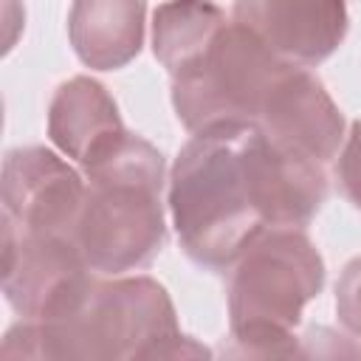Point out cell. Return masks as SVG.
<instances>
[{
	"instance_id": "cell-1",
	"label": "cell",
	"mask_w": 361,
	"mask_h": 361,
	"mask_svg": "<svg viewBox=\"0 0 361 361\" xmlns=\"http://www.w3.org/2000/svg\"><path fill=\"white\" fill-rule=\"evenodd\" d=\"M324 197V164L274 144L257 127L195 133L169 175L180 248L209 271H228L268 226L305 228Z\"/></svg>"
},
{
	"instance_id": "cell-2",
	"label": "cell",
	"mask_w": 361,
	"mask_h": 361,
	"mask_svg": "<svg viewBox=\"0 0 361 361\" xmlns=\"http://www.w3.org/2000/svg\"><path fill=\"white\" fill-rule=\"evenodd\" d=\"M3 358L133 361L209 355L180 336L175 305L149 276L93 279L82 305L59 322H20L0 347Z\"/></svg>"
},
{
	"instance_id": "cell-3",
	"label": "cell",
	"mask_w": 361,
	"mask_h": 361,
	"mask_svg": "<svg viewBox=\"0 0 361 361\" xmlns=\"http://www.w3.org/2000/svg\"><path fill=\"white\" fill-rule=\"evenodd\" d=\"M87 172L71 240L96 274H127L149 265L164 243V155L127 133Z\"/></svg>"
},
{
	"instance_id": "cell-4",
	"label": "cell",
	"mask_w": 361,
	"mask_h": 361,
	"mask_svg": "<svg viewBox=\"0 0 361 361\" xmlns=\"http://www.w3.org/2000/svg\"><path fill=\"white\" fill-rule=\"evenodd\" d=\"M324 288V259L293 226L262 228L228 265V327L237 355H290L296 324Z\"/></svg>"
},
{
	"instance_id": "cell-5",
	"label": "cell",
	"mask_w": 361,
	"mask_h": 361,
	"mask_svg": "<svg viewBox=\"0 0 361 361\" xmlns=\"http://www.w3.org/2000/svg\"><path fill=\"white\" fill-rule=\"evenodd\" d=\"M288 65L234 20L172 73V107L192 135L217 127H257Z\"/></svg>"
},
{
	"instance_id": "cell-6",
	"label": "cell",
	"mask_w": 361,
	"mask_h": 361,
	"mask_svg": "<svg viewBox=\"0 0 361 361\" xmlns=\"http://www.w3.org/2000/svg\"><path fill=\"white\" fill-rule=\"evenodd\" d=\"M93 279L71 237L17 234L3 226V296L25 322H59L71 316Z\"/></svg>"
},
{
	"instance_id": "cell-7",
	"label": "cell",
	"mask_w": 361,
	"mask_h": 361,
	"mask_svg": "<svg viewBox=\"0 0 361 361\" xmlns=\"http://www.w3.org/2000/svg\"><path fill=\"white\" fill-rule=\"evenodd\" d=\"M85 197L82 175L45 147L3 158V226L17 234H71Z\"/></svg>"
},
{
	"instance_id": "cell-8",
	"label": "cell",
	"mask_w": 361,
	"mask_h": 361,
	"mask_svg": "<svg viewBox=\"0 0 361 361\" xmlns=\"http://www.w3.org/2000/svg\"><path fill=\"white\" fill-rule=\"evenodd\" d=\"M234 20L276 56L310 68L350 31V0H234Z\"/></svg>"
},
{
	"instance_id": "cell-9",
	"label": "cell",
	"mask_w": 361,
	"mask_h": 361,
	"mask_svg": "<svg viewBox=\"0 0 361 361\" xmlns=\"http://www.w3.org/2000/svg\"><path fill=\"white\" fill-rule=\"evenodd\" d=\"M257 130L290 152L327 164L344 138V116L324 85L310 71L290 62L274 85Z\"/></svg>"
},
{
	"instance_id": "cell-10",
	"label": "cell",
	"mask_w": 361,
	"mask_h": 361,
	"mask_svg": "<svg viewBox=\"0 0 361 361\" xmlns=\"http://www.w3.org/2000/svg\"><path fill=\"white\" fill-rule=\"evenodd\" d=\"M127 135L113 96L90 76H73L54 90L48 138L82 169L99 164Z\"/></svg>"
},
{
	"instance_id": "cell-11",
	"label": "cell",
	"mask_w": 361,
	"mask_h": 361,
	"mask_svg": "<svg viewBox=\"0 0 361 361\" xmlns=\"http://www.w3.org/2000/svg\"><path fill=\"white\" fill-rule=\"evenodd\" d=\"M144 0H73L68 37L93 71H118L144 45Z\"/></svg>"
},
{
	"instance_id": "cell-12",
	"label": "cell",
	"mask_w": 361,
	"mask_h": 361,
	"mask_svg": "<svg viewBox=\"0 0 361 361\" xmlns=\"http://www.w3.org/2000/svg\"><path fill=\"white\" fill-rule=\"evenodd\" d=\"M228 25L214 0H166L152 14V54L172 76Z\"/></svg>"
},
{
	"instance_id": "cell-13",
	"label": "cell",
	"mask_w": 361,
	"mask_h": 361,
	"mask_svg": "<svg viewBox=\"0 0 361 361\" xmlns=\"http://www.w3.org/2000/svg\"><path fill=\"white\" fill-rule=\"evenodd\" d=\"M336 316L355 338H361V257L350 259L336 282Z\"/></svg>"
},
{
	"instance_id": "cell-14",
	"label": "cell",
	"mask_w": 361,
	"mask_h": 361,
	"mask_svg": "<svg viewBox=\"0 0 361 361\" xmlns=\"http://www.w3.org/2000/svg\"><path fill=\"white\" fill-rule=\"evenodd\" d=\"M336 178H338L341 195L361 212V118L353 121L350 127V135L336 164Z\"/></svg>"
}]
</instances>
